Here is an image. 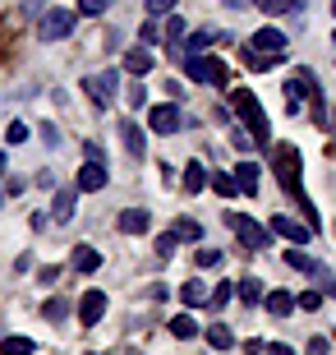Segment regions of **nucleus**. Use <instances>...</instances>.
I'll return each mask as SVG.
<instances>
[{
    "instance_id": "obj_1",
    "label": "nucleus",
    "mask_w": 336,
    "mask_h": 355,
    "mask_svg": "<svg viewBox=\"0 0 336 355\" xmlns=\"http://www.w3.org/2000/svg\"><path fill=\"white\" fill-rule=\"evenodd\" d=\"M272 166H276V180H281L285 189L299 198V208H304L309 226L318 231V212H313L309 194H304V184H299V171H304V162H299V148H290V144H272Z\"/></svg>"
},
{
    "instance_id": "obj_2",
    "label": "nucleus",
    "mask_w": 336,
    "mask_h": 355,
    "mask_svg": "<svg viewBox=\"0 0 336 355\" xmlns=\"http://www.w3.org/2000/svg\"><path fill=\"white\" fill-rule=\"evenodd\" d=\"M231 106H235V116L245 120V130H249V139L258 148H272V125H267V111L258 106V97L249 88H240V92H231Z\"/></svg>"
},
{
    "instance_id": "obj_3",
    "label": "nucleus",
    "mask_w": 336,
    "mask_h": 355,
    "mask_svg": "<svg viewBox=\"0 0 336 355\" xmlns=\"http://www.w3.org/2000/svg\"><path fill=\"white\" fill-rule=\"evenodd\" d=\"M226 222H231V231L240 236V245H249L254 254H263L272 245V226H258L254 217H245V212H231Z\"/></svg>"
},
{
    "instance_id": "obj_4",
    "label": "nucleus",
    "mask_w": 336,
    "mask_h": 355,
    "mask_svg": "<svg viewBox=\"0 0 336 355\" xmlns=\"http://www.w3.org/2000/svg\"><path fill=\"white\" fill-rule=\"evenodd\" d=\"M74 24H78V14L65 10V5H55V10H42L37 37H42V42H60V37H69V33H74Z\"/></svg>"
},
{
    "instance_id": "obj_5",
    "label": "nucleus",
    "mask_w": 336,
    "mask_h": 355,
    "mask_svg": "<svg viewBox=\"0 0 336 355\" xmlns=\"http://www.w3.org/2000/svg\"><path fill=\"white\" fill-rule=\"evenodd\" d=\"M83 92H88L97 106H111V102H116V92H120V74H116V69L88 74V79H83Z\"/></svg>"
},
{
    "instance_id": "obj_6",
    "label": "nucleus",
    "mask_w": 336,
    "mask_h": 355,
    "mask_svg": "<svg viewBox=\"0 0 336 355\" xmlns=\"http://www.w3.org/2000/svg\"><path fill=\"white\" fill-rule=\"evenodd\" d=\"M184 74L198 83H217V88L226 83V65L212 60V55H184Z\"/></svg>"
},
{
    "instance_id": "obj_7",
    "label": "nucleus",
    "mask_w": 336,
    "mask_h": 355,
    "mask_svg": "<svg viewBox=\"0 0 336 355\" xmlns=\"http://www.w3.org/2000/svg\"><path fill=\"white\" fill-rule=\"evenodd\" d=\"M148 125H152V134H175L184 125V116H180V106H175V102H161V106L148 111Z\"/></svg>"
},
{
    "instance_id": "obj_8",
    "label": "nucleus",
    "mask_w": 336,
    "mask_h": 355,
    "mask_svg": "<svg viewBox=\"0 0 336 355\" xmlns=\"http://www.w3.org/2000/svg\"><path fill=\"white\" fill-rule=\"evenodd\" d=\"M267 226H272V236L290 240V245H309V240H313V226H299V222H290L285 212H276V217H272Z\"/></svg>"
},
{
    "instance_id": "obj_9",
    "label": "nucleus",
    "mask_w": 336,
    "mask_h": 355,
    "mask_svg": "<svg viewBox=\"0 0 336 355\" xmlns=\"http://www.w3.org/2000/svg\"><path fill=\"white\" fill-rule=\"evenodd\" d=\"M106 291H88V295H83V300H78V323H83V328H97V323H102V314H106Z\"/></svg>"
},
{
    "instance_id": "obj_10",
    "label": "nucleus",
    "mask_w": 336,
    "mask_h": 355,
    "mask_svg": "<svg viewBox=\"0 0 336 355\" xmlns=\"http://www.w3.org/2000/svg\"><path fill=\"white\" fill-rule=\"evenodd\" d=\"M120 144H125V153L130 157H148V134L139 130V120H120Z\"/></svg>"
},
{
    "instance_id": "obj_11",
    "label": "nucleus",
    "mask_w": 336,
    "mask_h": 355,
    "mask_svg": "<svg viewBox=\"0 0 336 355\" xmlns=\"http://www.w3.org/2000/svg\"><path fill=\"white\" fill-rule=\"evenodd\" d=\"M106 180H111V171H106V162H97V157H88L83 162V171H78V189H106Z\"/></svg>"
},
{
    "instance_id": "obj_12",
    "label": "nucleus",
    "mask_w": 336,
    "mask_h": 355,
    "mask_svg": "<svg viewBox=\"0 0 336 355\" xmlns=\"http://www.w3.org/2000/svg\"><path fill=\"white\" fill-rule=\"evenodd\" d=\"M249 46H254V51H267V55H281L285 46H290V42H285V33H281V28H258Z\"/></svg>"
},
{
    "instance_id": "obj_13",
    "label": "nucleus",
    "mask_w": 336,
    "mask_h": 355,
    "mask_svg": "<svg viewBox=\"0 0 336 355\" xmlns=\"http://www.w3.org/2000/svg\"><path fill=\"white\" fill-rule=\"evenodd\" d=\"M148 222H152V217H148V208H125L116 226L125 231V236H143V231H148Z\"/></svg>"
},
{
    "instance_id": "obj_14",
    "label": "nucleus",
    "mask_w": 336,
    "mask_h": 355,
    "mask_svg": "<svg viewBox=\"0 0 336 355\" xmlns=\"http://www.w3.org/2000/svg\"><path fill=\"white\" fill-rule=\"evenodd\" d=\"M69 263H74V272H97V268H102V254L92 250V245H74Z\"/></svg>"
},
{
    "instance_id": "obj_15",
    "label": "nucleus",
    "mask_w": 336,
    "mask_h": 355,
    "mask_svg": "<svg viewBox=\"0 0 336 355\" xmlns=\"http://www.w3.org/2000/svg\"><path fill=\"white\" fill-rule=\"evenodd\" d=\"M285 268H295V272H309V277L323 272V263H313L309 254H304V245H290V250H285Z\"/></svg>"
},
{
    "instance_id": "obj_16",
    "label": "nucleus",
    "mask_w": 336,
    "mask_h": 355,
    "mask_svg": "<svg viewBox=\"0 0 336 355\" xmlns=\"http://www.w3.org/2000/svg\"><path fill=\"white\" fill-rule=\"evenodd\" d=\"M290 309H299V295H290V291H267V314L285 318Z\"/></svg>"
},
{
    "instance_id": "obj_17",
    "label": "nucleus",
    "mask_w": 336,
    "mask_h": 355,
    "mask_svg": "<svg viewBox=\"0 0 336 355\" xmlns=\"http://www.w3.org/2000/svg\"><path fill=\"white\" fill-rule=\"evenodd\" d=\"M170 231H175L184 245H198V240H203V226H198L194 217H175V222H170Z\"/></svg>"
},
{
    "instance_id": "obj_18",
    "label": "nucleus",
    "mask_w": 336,
    "mask_h": 355,
    "mask_svg": "<svg viewBox=\"0 0 336 355\" xmlns=\"http://www.w3.org/2000/svg\"><path fill=\"white\" fill-rule=\"evenodd\" d=\"M125 69H130L134 79L152 74V51H143V46H139V51H130V55H125Z\"/></svg>"
},
{
    "instance_id": "obj_19",
    "label": "nucleus",
    "mask_w": 336,
    "mask_h": 355,
    "mask_svg": "<svg viewBox=\"0 0 336 355\" xmlns=\"http://www.w3.org/2000/svg\"><path fill=\"white\" fill-rule=\"evenodd\" d=\"M235 180H240V194H258V166L254 162H240L235 166Z\"/></svg>"
},
{
    "instance_id": "obj_20",
    "label": "nucleus",
    "mask_w": 336,
    "mask_h": 355,
    "mask_svg": "<svg viewBox=\"0 0 336 355\" xmlns=\"http://www.w3.org/2000/svg\"><path fill=\"white\" fill-rule=\"evenodd\" d=\"M235 295H240L245 304H258V300H267V291H263V282H258V277H245V282L235 286Z\"/></svg>"
},
{
    "instance_id": "obj_21",
    "label": "nucleus",
    "mask_w": 336,
    "mask_h": 355,
    "mask_svg": "<svg viewBox=\"0 0 336 355\" xmlns=\"http://www.w3.org/2000/svg\"><path fill=\"white\" fill-rule=\"evenodd\" d=\"M254 10H263V14H299L304 0H254Z\"/></svg>"
},
{
    "instance_id": "obj_22",
    "label": "nucleus",
    "mask_w": 336,
    "mask_h": 355,
    "mask_svg": "<svg viewBox=\"0 0 336 355\" xmlns=\"http://www.w3.org/2000/svg\"><path fill=\"white\" fill-rule=\"evenodd\" d=\"M180 300L189 304V309H198L203 300H212V291H207L203 282H184V286H180Z\"/></svg>"
},
{
    "instance_id": "obj_23",
    "label": "nucleus",
    "mask_w": 336,
    "mask_h": 355,
    "mask_svg": "<svg viewBox=\"0 0 336 355\" xmlns=\"http://www.w3.org/2000/svg\"><path fill=\"white\" fill-rule=\"evenodd\" d=\"M74 189H60V194H55V208H51V217L55 222H69V217H74Z\"/></svg>"
},
{
    "instance_id": "obj_24",
    "label": "nucleus",
    "mask_w": 336,
    "mask_h": 355,
    "mask_svg": "<svg viewBox=\"0 0 336 355\" xmlns=\"http://www.w3.org/2000/svg\"><path fill=\"white\" fill-rule=\"evenodd\" d=\"M207 346H212V351H231L235 346L231 328H226V323H212V328H207Z\"/></svg>"
},
{
    "instance_id": "obj_25",
    "label": "nucleus",
    "mask_w": 336,
    "mask_h": 355,
    "mask_svg": "<svg viewBox=\"0 0 336 355\" xmlns=\"http://www.w3.org/2000/svg\"><path fill=\"white\" fill-rule=\"evenodd\" d=\"M245 65L258 74V69H272V65H281V55H267V51H254V46H245Z\"/></svg>"
},
{
    "instance_id": "obj_26",
    "label": "nucleus",
    "mask_w": 336,
    "mask_h": 355,
    "mask_svg": "<svg viewBox=\"0 0 336 355\" xmlns=\"http://www.w3.org/2000/svg\"><path fill=\"white\" fill-rule=\"evenodd\" d=\"M170 337H180V342H189V337H198V323L189 314H175L170 318Z\"/></svg>"
},
{
    "instance_id": "obj_27",
    "label": "nucleus",
    "mask_w": 336,
    "mask_h": 355,
    "mask_svg": "<svg viewBox=\"0 0 336 355\" xmlns=\"http://www.w3.org/2000/svg\"><path fill=\"white\" fill-rule=\"evenodd\" d=\"M203 184H207V171L198 162H189V166H184V189H189V194H203Z\"/></svg>"
},
{
    "instance_id": "obj_28",
    "label": "nucleus",
    "mask_w": 336,
    "mask_h": 355,
    "mask_svg": "<svg viewBox=\"0 0 336 355\" xmlns=\"http://www.w3.org/2000/svg\"><path fill=\"white\" fill-rule=\"evenodd\" d=\"M212 189H217L221 198H235V194H240V180L226 175V171H212Z\"/></svg>"
},
{
    "instance_id": "obj_29",
    "label": "nucleus",
    "mask_w": 336,
    "mask_h": 355,
    "mask_svg": "<svg viewBox=\"0 0 336 355\" xmlns=\"http://www.w3.org/2000/svg\"><path fill=\"white\" fill-rule=\"evenodd\" d=\"M33 346L37 342H28V337H5V342H0V355H33Z\"/></svg>"
},
{
    "instance_id": "obj_30",
    "label": "nucleus",
    "mask_w": 336,
    "mask_h": 355,
    "mask_svg": "<svg viewBox=\"0 0 336 355\" xmlns=\"http://www.w3.org/2000/svg\"><path fill=\"white\" fill-rule=\"evenodd\" d=\"M175 245H180V236H175V231H161V236H157V259H170Z\"/></svg>"
},
{
    "instance_id": "obj_31",
    "label": "nucleus",
    "mask_w": 336,
    "mask_h": 355,
    "mask_svg": "<svg viewBox=\"0 0 336 355\" xmlns=\"http://www.w3.org/2000/svg\"><path fill=\"white\" fill-rule=\"evenodd\" d=\"M231 295H235V286H231V282H221V286L212 291V300H207V309H226V304H231Z\"/></svg>"
},
{
    "instance_id": "obj_32",
    "label": "nucleus",
    "mask_w": 336,
    "mask_h": 355,
    "mask_svg": "<svg viewBox=\"0 0 336 355\" xmlns=\"http://www.w3.org/2000/svg\"><path fill=\"white\" fill-rule=\"evenodd\" d=\"M106 10H111V0H78V14H88V19H97Z\"/></svg>"
},
{
    "instance_id": "obj_33",
    "label": "nucleus",
    "mask_w": 336,
    "mask_h": 355,
    "mask_svg": "<svg viewBox=\"0 0 336 355\" xmlns=\"http://www.w3.org/2000/svg\"><path fill=\"white\" fill-rule=\"evenodd\" d=\"M166 37H170V46H180V37H184V19H175V14H170V19H166Z\"/></svg>"
},
{
    "instance_id": "obj_34",
    "label": "nucleus",
    "mask_w": 336,
    "mask_h": 355,
    "mask_svg": "<svg viewBox=\"0 0 336 355\" xmlns=\"http://www.w3.org/2000/svg\"><path fill=\"white\" fill-rule=\"evenodd\" d=\"M299 309H323V291H304V295H299Z\"/></svg>"
},
{
    "instance_id": "obj_35",
    "label": "nucleus",
    "mask_w": 336,
    "mask_h": 355,
    "mask_svg": "<svg viewBox=\"0 0 336 355\" xmlns=\"http://www.w3.org/2000/svg\"><path fill=\"white\" fill-rule=\"evenodd\" d=\"M143 5H148V14H152V19H161V14L175 10V0H143Z\"/></svg>"
},
{
    "instance_id": "obj_36",
    "label": "nucleus",
    "mask_w": 336,
    "mask_h": 355,
    "mask_svg": "<svg viewBox=\"0 0 336 355\" xmlns=\"http://www.w3.org/2000/svg\"><path fill=\"white\" fill-rule=\"evenodd\" d=\"M198 268H221V250H198Z\"/></svg>"
},
{
    "instance_id": "obj_37",
    "label": "nucleus",
    "mask_w": 336,
    "mask_h": 355,
    "mask_svg": "<svg viewBox=\"0 0 336 355\" xmlns=\"http://www.w3.org/2000/svg\"><path fill=\"white\" fill-rule=\"evenodd\" d=\"M5 139H10V144H24V139H28V125H24V120H14L10 130H5Z\"/></svg>"
},
{
    "instance_id": "obj_38",
    "label": "nucleus",
    "mask_w": 336,
    "mask_h": 355,
    "mask_svg": "<svg viewBox=\"0 0 336 355\" xmlns=\"http://www.w3.org/2000/svg\"><path fill=\"white\" fill-rule=\"evenodd\" d=\"M42 314L51 318V323H60V318H65V300H46V309H42Z\"/></svg>"
},
{
    "instance_id": "obj_39",
    "label": "nucleus",
    "mask_w": 336,
    "mask_h": 355,
    "mask_svg": "<svg viewBox=\"0 0 336 355\" xmlns=\"http://www.w3.org/2000/svg\"><path fill=\"white\" fill-rule=\"evenodd\" d=\"M143 97H148V88H143V83H130V106H143Z\"/></svg>"
},
{
    "instance_id": "obj_40",
    "label": "nucleus",
    "mask_w": 336,
    "mask_h": 355,
    "mask_svg": "<svg viewBox=\"0 0 336 355\" xmlns=\"http://www.w3.org/2000/svg\"><path fill=\"white\" fill-rule=\"evenodd\" d=\"M245 351H249V355H258V351H267V342H263V337H249Z\"/></svg>"
},
{
    "instance_id": "obj_41",
    "label": "nucleus",
    "mask_w": 336,
    "mask_h": 355,
    "mask_svg": "<svg viewBox=\"0 0 336 355\" xmlns=\"http://www.w3.org/2000/svg\"><path fill=\"white\" fill-rule=\"evenodd\" d=\"M309 355H327V337H313V342H309Z\"/></svg>"
},
{
    "instance_id": "obj_42",
    "label": "nucleus",
    "mask_w": 336,
    "mask_h": 355,
    "mask_svg": "<svg viewBox=\"0 0 336 355\" xmlns=\"http://www.w3.org/2000/svg\"><path fill=\"white\" fill-rule=\"evenodd\" d=\"M267 355H295V351H290L285 342H272V346H267Z\"/></svg>"
},
{
    "instance_id": "obj_43",
    "label": "nucleus",
    "mask_w": 336,
    "mask_h": 355,
    "mask_svg": "<svg viewBox=\"0 0 336 355\" xmlns=\"http://www.w3.org/2000/svg\"><path fill=\"white\" fill-rule=\"evenodd\" d=\"M221 5H231V10H245V5H254V0H221Z\"/></svg>"
},
{
    "instance_id": "obj_44",
    "label": "nucleus",
    "mask_w": 336,
    "mask_h": 355,
    "mask_svg": "<svg viewBox=\"0 0 336 355\" xmlns=\"http://www.w3.org/2000/svg\"><path fill=\"white\" fill-rule=\"evenodd\" d=\"M5 166H10V157H5V153H0V175H5Z\"/></svg>"
},
{
    "instance_id": "obj_45",
    "label": "nucleus",
    "mask_w": 336,
    "mask_h": 355,
    "mask_svg": "<svg viewBox=\"0 0 336 355\" xmlns=\"http://www.w3.org/2000/svg\"><path fill=\"white\" fill-rule=\"evenodd\" d=\"M332 46H336V33H332Z\"/></svg>"
},
{
    "instance_id": "obj_46",
    "label": "nucleus",
    "mask_w": 336,
    "mask_h": 355,
    "mask_svg": "<svg viewBox=\"0 0 336 355\" xmlns=\"http://www.w3.org/2000/svg\"><path fill=\"white\" fill-rule=\"evenodd\" d=\"M332 14H336V0H332Z\"/></svg>"
},
{
    "instance_id": "obj_47",
    "label": "nucleus",
    "mask_w": 336,
    "mask_h": 355,
    "mask_svg": "<svg viewBox=\"0 0 336 355\" xmlns=\"http://www.w3.org/2000/svg\"><path fill=\"white\" fill-rule=\"evenodd\" d=\"M332 116H336V111H332ZM332 125H336V120H332Z\"/></svg>"
}]
</instances>
